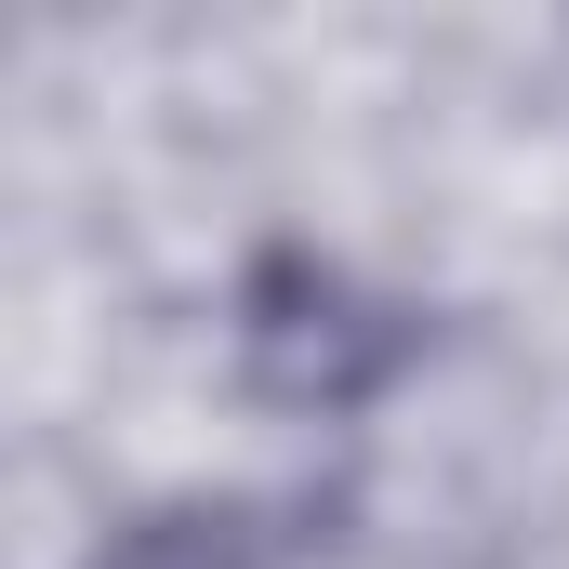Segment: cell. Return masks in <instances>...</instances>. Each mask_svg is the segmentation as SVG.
I'll return each mask as SVG.
<instances>
[{
    "mask_svg": "<svg viewBox=\"0 0 569 569\" xmlns=\"http://www.w3.org/2000/svg\"><path fill=\"white\" fill-rule=\"evenodd\" d=\"M93 569H279V543H266L239 503H186V517H146V530H120Z\"/></svg>",
    "mask_w": 569,
    "mask_h": 569,
    "instance_id": "obj_1",
    "label": "cell"
}]
</instances>
